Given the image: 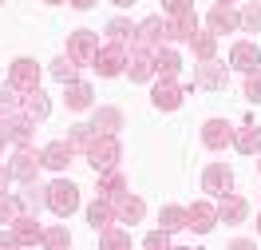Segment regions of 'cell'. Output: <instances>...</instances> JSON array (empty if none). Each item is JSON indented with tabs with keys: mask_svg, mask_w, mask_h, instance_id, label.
<instances>
[{
	"mask_svg": "<svg viewBox=\"0 0 261 250\" xmlns=\"http://www.w3.org/2000/svg\"><path fill=\"white\" fill-rule=\"evenodd\" d=\"M83 151H87V163L95 167V171H111V167L119 163V155H123V147H119L115 135H95Z\"/></svg>",
	"mask_w": 261,
	"mask_h": 250,
	"instance_id": "6da1fadb",
	"label": "cell"
},
{
	"mask_svg": "<svg viewBox=\"0 0 261 250\" xmlns=\"http://www.w3.org/2000/svg\"><path fill=\"white\" fill-rule=\"evenodd\" d=\"M48 207H51V215L67 218L80 207V187L71 183V179H56V183L48 187Z\"/></svg>",
	"mask_w": 261,
	"mask_h": 250,
	"instance_id": "7a4b0ae2",
	"label": "cell"
},
{
	"mask_svg": "<svg viewBox=\"0 0 261 250\" xmlns=\"http://www.w3.org/2000/svg\"><path fill=\"white\" fill-rule=\"evenodd\" d=\"M95 52H99V32H71L67 36V60L80 67V64H95Z\"/></svg>",
	"mask_w": 261,
	"mask_h": 250,
	"instance_id": "3957f363",
	"label": "cell"
},
{
	"mask_svg": "<svg viewBox=\"0 0 261 250\" xmlns=\"http://www.w3.org/2000/svg\"><path fill=\"white\" fill-rule=\"evenodd\" d=\"M127 76L135 83H150L159 72H154V52L150 48H143V44H130V52H127Z\"/></svg>",
	"mask_w": 261,
	"mask_h": 250,
	"instance_id": "277c9868",
	"label": "cell"
},
{
	"mask_svg": "<svg viewBox=\"0 0 261 250\" xmlns=\"http://www.w3.org/2000/svg\"><path fill=\"white\" fill-rule=\"evenodd\" d=\"M8 83L16 87L20 96L36 92V87H40V64H36V60H28V56L12 60V67H8Z\"/></svg>",
	"mask_w": 261,
	"mask_h": 250,
	"instance_id": "5b68a950",
	"label": "cell"
},
{
	"mask_svg": "<svg viewBox=\"0 0 261 250\" xmlns=\"http://www.w3.org/2000/svg\"><path fill=\"white\" fill-rule=\"evenodd\" d=\"M99 72V76H107V80H111V76H123V72H127V48H123V44H103V48L95 52V64H91Z\"/></svg>",
	"mask_w": 261,
	"mask_h": 250,
	"instance_id": "8992f818",
	"label": "cell"
},
{
	"mask_svg": "<svg viewBox=\"0 0 261 250\" xmlns=\"http://www.w3.org/2000/svg\"><path fill=\"white\" fill-rule=\"evenodd\" d=\"M40 167H44V159H40L36 151L20 147L16 155H12V163H8V175L20 179V183H36V171H40Z\"/></svg>",
	"mask_w": 261,
	"mask_h": 250,
	"instance_id": "52a82bcc",
	"label": "cell"
},
{
	"mask_svg": "<svg viewBox=\"0 0 261 250\" xmlns=\"http://www.w3.org/2000/svg\"><path fill=\"white\" fill-rule=\"evenodd\" d=\"M182 96H186V87H182L178 80H154L150 103H154L159 111H174V107H182Z\"/></svg>",
	"mask_w": 261,
	"mask_h": 250,
	"instance_id": "ba28073f",
	"label": "cell"
},
{
	"mask_svg": "<svg viewBox=\"0 0 261 250\" xmlns=\"http://www.w3.org/2000/svg\"><path fill=\"white\" fill-rule=\"evenodd\" d=\"M229 187H233V171L226 163H210L202 171V191H210V195H229Z\"/></svg>",
	"mask_w": 261,
	"mask_h": 250,
	"instance_id": "9c48e42d",
	"label": "cell"
},
{
	"mask_svg": "<svg viewBox=\"0 0 261 250\" xmlns=\"http://www.w3.org/2000/svg\"><path fill=\"white\" fill-rule=\"evenodd\" d=\"M206 24H210V32H238L242 28V16H238V8L233 4H214L210 16H206Z\"/></svg>",
	"mask_w": 261,
	"mask_h": 250,
	"instance_id": "30bf717a",
	"label": "cell"
},
{
	"mask_svg": "<svg viewBox=\"0 0 261 250\" xmlns=\"http://www.w3.org/2000/svg\"><path fill=\"white\" fill-rule=\"evenodd\" d=\"M214 222H218V207L214 202H194V207H186V226L198 234H210Z\"/></svg>",
	"mask_w": 261,
	"mask_h": 250,
	"instance_id": "8fae6325",
	"label": "cell"
},
{
	"mask_svg": "<svg viewBox=\"0 0 261 250\" xmlns=\"http://www.w3.org/2000/svg\"><path fill=\"white\" fill-rule=\"evenodd\" d=\"M166 40V24H163V16H147L139 28H135V44H143V48H150V52H159V44Z\"/></svg>",
	"mask_w": 261,
	"mask_h": 250,
	"instance_id": "7c38bea8",
	"label": "cell"
},
{
	"mask_svg": "<svg viewBox=\"0 0 261 250\" xmlns=\"http://www.w3.org/2000/svg\"><path fill=\"white\" fill-rule=\"evenodd\" d=\"M229 64L249 76V72H257V67H261V48H257V44H249V40H242V44H233V52H229Z\"/></svg>",
	"mask_w": 261,
	"mask_h": 250,
	"instance_id": "4fadbf2b",
	"label": "cell"
},
{
	"mask_svg": "<svg viewBox=\"0 0 261 250\" xmlns=\"http://www.w3.org/2000/svg\"><path fill=\"white\" fill-rule=\"evenodd\" d=\"M115 222H143V215H147V202L143 199H135V195H123V199H115Z\"/></svg>",
	"mask_w": 261,
	"mask_h": 250,
	"instance_id": "5bb4252c",
	"label": "cell"
},
{
	"mask_svg": "<svg viewBox=\"0 0 261 250\" xmlns=\"http://www.w3.org/2000/svg\"><path fill=\"white\" fill-rule=\"evenodd\" d=\"M202 143H206V147H214V151L229 147V143H233V127H229L226 119H210V123L202 127Z\"/></svg>",
	"mask_w": 261,
	"mask_h": 250,
	"instance_id": "9a60e30c",
	"label": "cell"
},
{
	"mask_svg": "<svg viewBox=\"0 0 261 250\" xmlns=\"http://www.w3.org/2000/svg\"><path fill=\"white\" fill-rule=\"evenodd\" d=\"M71 155H75V147H71L67 139H56V143H48V147L40 151L44 167H51V171H64V167L71 163Z\"/></svg>",
	"mask_w": 261,
	"mask_h": 250,
	"instance_id": "2e32d148",
	"label": "cell"
},
{
	"mask_svg": "<svg viewBox=\"0 0 261 250\" xmlns=\"http://www.w3.org/2000/svg\"><path fill=\"white\" fill-rule=\"evenodd\" d=\"M194 87H226V64H218V60H202V67H198L194 76Z\"/></svg>",
	"mask_w": 261,
	"mask_h": 250,
	"instance_id": "e0dca14e",
	"label": "cell"
},
{
	"mask_svg": "<svg viewBox=\"0 0 261 250\" xmlns=\"http://www.w3.org/2000/svg\"><path fill=\"white\" fill-rule=\"evenodd\" d=\"M198 32V16L194 12H174L166 20V40H190Z\"/></svg>",
	"mask_w": 261,
	"mask_h": 250,
	"instance_id": "ac0fdd59",
	"label": "cell"
},
{
	"mask_svg": "<svg viewBox=\"0 0 261 250\" xmlns=\"http://www.w3.org/2000/svg\"><path fill=\"white\" fill-rule=\"evenodd\" d=\"M245 215H249V202L242 199V195H222V202H218V218L222 222H245Z\"/></svg>",
	"mask_w": 261,
	"mask_h": 250,
	"instance_id": "d6986e66",
	"label": "cell"
},
{
	"mask_svg": "<svg viewBox=\"0 0 261 250\" xmlns=\"http://www.w3.org/2000/svg\"><path fill=\"white\" fill-rule=\"evenodd\" d=\"M8 231L16 234V242H20V246H36V242L44 238V231H40V222H36V215H20L16 222L8 226Z\"/></svg>",
	"mask_w": 261,
	"mask_h": 250,
	"instance_id": "ffe728a7",
	"label": "cell"
},
{
	"mask_svg": "<svg viewBox=\"0 0 261 250\" xmlns=\"http://www.w3.org/2000/svg\"><path fill=\"white\" fill-rule=\"evenodd\" d=\"M67 107H71V111H87V107H91V103H95V92H91V83H83V80H71L67 83Z\"/></svg>",
	"mask_w": 261,
	"mask_h": 250,
	"instance_id": "44dd1931",
	"label": "cell"
},
{
	"mask_svg": "<svg viewBox=\"0 0 261 250\" xmlns=\"http://www.w3.org/2000/svg\"><path fill=\"white\" fill-rule=\"evenodd\" d=\"M154 72H159V80H178L182 72V60L174 48H159L154 52Z\"/></svg>",
	"mask_w": 261,
	"mask_h": 250,
	"instance_id": "7402d4cb",
	"label": "cell"
},
{
	"mask_svg": "<svg viewBox=\"0 0 261 250\" xmlns=\"http://www.w3.org/2000/svg\"><path fill=\"white\" fill-rule=\"evenodd\" d=\"M119 127H123V111L119 107H99L95 119H91V131L95 135H115Z\"/></svg>",
	"mask_w": 261,
	"mask_h": 250,
	"instance_id": "603a6c76",
	"label": "cell"
},
{
	"mask_svg": "<svg viewBox=\"0 0 261 250\" xmlns=\"http://www.w3.org/2000/svg\"><path fill=\"white\" fill-rule=\"evenodd\" d=\"M127 195V179L119 175V171H103V179H99V199H107V202H115V199H123Z\"/></svg>",
	"mask_w": 261,
	"mask_h": 250,
	"instance_id": "cb8c5ba5",
	"label": "cell"
},
{
	"mask_svg": "<svg viewBox=\"0 0 261 250\" xmlns=\"http://www.w3.org/2000/svg\"><path fill=\"white\" fill-rule=\"evenodd\" d=\"M87 222L95 226V231H107V226H115V207L107 199H95L91 207H87Z\"/></svg>",
	"mask_w": 261,
	"mask_h": 250,
	"instance_id": "d4e9b609",
	"label": "cell"
},
{
	"mask_svg": "<svg viewBox=\"0 0 261 250\" xmlns=\"http://www.w3.org/2000/svg\"><path fill=\"white\" fill-rule=\"evenodd\" d=\"M20 111H24L28 119H48L51 103H48V96H44V92L36 87V92H28V96H24V103H20Z\"/></svg>",
	"mask_w": 261,
	"mask_h": 250,
	"instance_id": "484cf974",
	"label": "cell"
},
{
	"mask_svg": "<svg viewBox=\"0 0 261 250\" xmlns=\"http://www.w3.org/2000/svg\"><path fill=\"white\" fill-rule=\"evenodd\" d=\"M233 147L242 155H257L261 151V127H238L233 131Z\"/></svg>",
	"mask_w": 261,
	"mask_h": 250,
	"instance_id": "4316f807",
	"label": "cell"
},
{
	"mask_svg": "<svg viewBox=\"0 0 261 250\" xmlns=\"http://www.w3.org/2000/svg\"><path fill=\"white\" fill-rule=\"evenodd\" d=\"M20 207H24V215H40V207H48V187L28 183V191L20 195Z\"/></svg>",
	"mask_w": 261,
	"mask_h": 250,
	"instance_id": "83f0119b",
	"label": "cell"
},
{
	"mask_svg": "<svg viewBox=\"0 0 261 250\" xmlns=\"http://www.w3.org/2000/svg\"><path fill=\"white\" fill-rule=\"evenodd\" d=\"M190 48H194L198 60H214V52H218V36H214V32H194V36H190Z\"/></svg>",
	"mask_w": 261,
	"mask_h": 250,
	"instance_id": "f1b7e54d",
	"label": "cell"
},
{
	"mask_svg": "<svg viewBox=\"0 0 261 250\" xmlns=\"http://www.w3.org/2000/svg\"><path fill=\"white\" fill-rule=\"evenodd\" d=\"M99 246L103 250H130V234L119 231V226H107V231H99Z\"/></svg>",
	"mask_w": 261,
	"mask_h": 250,
	"instance_id": "f546056e",
	"label": "cell"
},
{
	"mask_svg": "<svg viewBox=\"0 0 261 250\" xmlns=\"http://www.w3.org/2000/svg\"><path fill=\"white\" fill-rule=\"evenodd\" d=\"M186 226V207H163V215H159V231H182Z\"/></svg>",
	"mask_w": 261,
	"mask_h": 250,
	"instance_id": "4dcf8cb0",
	"label": "cell"
},
{
	"mask_svg": "<svg viewBox=\"0 0 261 250\" xmlns=\"http://www.w3.org/2000/svg\"><path fill=\"white\" fill-rule=\"evenodd\" d=\"M40 242H44V250H67L71 246V234H67V226H48Z\"/></svg>",
	"mask_w": 261,
	"mask_h": 250,
	"instance_id": "1f68e13d",
	"label": "cell"
},
{
	"mask_svg": "<svg viewBox=\"0 0 261 250\" xmlns=\"http://www.w3.org/2000/svg\"><path fill=\"white\" fill-rule=\"evenodd\" d=\"M107 32H111V44H135V28H130V20H111L107 24Z\"/></svg>",
	"mask_w": 261,
	"mask_h": 250,
	"instance_id": "d6a6232c",
	"label": "cell"
},
{
	"mask_svg": "<svg viewBox=\"0 0 261 250\" xmlns=\"http://www.w3.org/2000/svg\"><path fill=\"white\" fill-rule=\"evenodd\" d=\"M20 215H24L20 199H12V195H4V191H0V222H8V226H12Z\"/></svg>",
	"mask_w": 261,
	"mask_h": 250,
	"instance_id": "836d02e7",
	"label": "cell"
},
{
	"mask_svg": "<svg viewBox=\"0 0 261 250\" xmlns=\"http://www.w3.org/2000/svg\"><path fill=\"white\" fill-rule=\"evenodd\" d=\"M238 16H242V28H249V32H261V4H245Z\"/></svg>",
	"mask_w": 261,
	"mask_h": 250,
	"instance_id": "e575fe53",
	"label": "cell"
},
{
	"mask_svg": "<svg viewBox=\"0 0 261 250\" xmlns=\"http://www.w3.org/2000/svg\"><path fill=\"white\" fill-rule=\"evenodd\" d=\"M91 139H95L91 123H75V127H71V139H67V143H71V147H87Z\"/></svg>",
	"mask_w": 261,
	"mask_h": 250,
	"instance_id": "d590c367",
	"label": "cell"
},
{
	"mask_svg": "<svg viewBox=\"0 0 261 250\" xmlns=\"http://www.w3.org/2000/svg\"><path fill=\"white\" fill-rule=\"evenodd\" d=\"M51 76H56L60 83H71V80H75V64L64 56V60H56V64H51Z\"/></svg>",
	"mask_w": 261,
	"mask_h": 250,
	"instance_id": "8d00e7d4",
	"label": "cell"
},
{
	"mask_svg": "<svg viewBox=\"0 0 261 250\" xmlns=\"http://www.w3.org/2000/svg\"><path fill=\"white\" fill-rule=\"evenodd\" d=\"M245 100L261 103V67H257V72H249V76H245Z\"/></svg>",
	"mask_w": 261,
	"mask_h": 250,
	"instance_id": "74e56055",
	"label": "cell"
},
{
	"mask_svg": "<svg viewBox=\"0 0 261 250\" xmlns=\"http://www.w3.org/2000/svg\"><path fill=\"white\" fill-rule=\"evenodd\" d=\"M143 250H170V234L166 231H154L143 238Z\"/></svg>",
	"mask_w": 261,
	"mask_h": 250,
	"instance_id": "f35d334b",
	"label": "cell"
},
{
	"mask_svg": "<svg viewBox=\"0 0 261 250\" xmlns=\"http://www.w3.org/2000/svg\"><path fill=\"white\" fill-rule=\"evenodd\" d=\"M0 250H24V246L16 242V234H12V231H0Z\"/></svg>",
	"mask_w": 261,
	"mask_h": 250,
	"instance_id": "ab89813d",
	"label": "cell"
},
{
	"mask_svg": "<svg viewBox=\"0 0 261 250\" xmlns=\"http://www.w3.org/2000/svg\"><path fill=\"white\" fill-rule=\"evenodd\" d=\"M166 12L174 16V12H190V0H166Z\"/></svg>",
	"mask_w": 261,
	"mask_h": 250,
	"instance_id": "60d3db41",
	"label": "cell"
},
{
	"mask_svg": "<svg viewBox=\"0 0 261 250\" xmlns=\"http://www.w3.org/2000/svg\"><path fill=\"white\" fill-rule=\"evenodd\" d=\"M229 250H257L253 242H245V238H238V242H229Z\"/></svg>",
	"mask_w": 261,
	"mask_h": 250,
	"instance_id": "b9f144b4",
	"label": "cell"
},
{
	"mask_svg": "<svg viewBox=\"0 0 261 250\" xmlns=\"http://www.w3.org/2000/svg\"><path fill=\"white\" fill-rule=\"evenodd\" d=\"M71 4H75V8H91L95 0H71Z\"/></svg>",
	"mask_w": 261,
	"mask_h": 250,
	"instance_id": "7bdbcfd3",
	"label": "cell"
},
{
	"mask_svg": "<svg viewBox=\"0 0 261 250\" xmlns=\"http://www.w3.org/2000/svg\"><path fill=\"white\" fill-rule=\"evenodd\" d=\"M111 4H119V8H127V4H135V0H111Z\"/></svg>",
	"mask_w": 261,
	"mask_h": 250,
	"instance_id": "ee69618b",
	"label": "cell"
},
{
	"mask_svg": "<svg viewBox=\"0 0 261 250\" xmlns=\"http://www.w3.org/2000/svg\"><path fill=\"white\" fill-rule=\"evenodd\" d=\"M44 4H64V0H44Z\"/></svg>",
	"mask_w": 261,
	"mask_h": 250,
	"instance_id": "f6af8a7d",
	"label": "cell"
},
{
	"mask_svg": "<svg viewBox=\"0 0 261 250\" xmlns=\"http://www.w3.org/2000/svg\"><path fill=\"white\" fill-rule=\"evenodd\" d=\"M170 250H190V246H170Z\"/></svg>",
	"mask_w": 261,
	"mask_h": 250,
	"instance_id": "bcb514c9",
	"label": "cell"
},
{
	"mask_svg": "<svg viewBox=\"0 0 261 250\" xmlns=\"http://www.w3.org/2000/svg\"><path fill=\"white\" fill-rule=\"evenodd\" d=\"M218 4H233V0H218Z\"/></svg>",
	"mask_w": 261,
	"mask_h": 250,
	"instance_id": "7dc6e473",
	"label": "cell"
},
{
	"mask_svg": "<svg viewBox=\"0 0 261 250\" xmlns=\"http://www.w3.org/2000/svg\"><path fill=\"white\" fill-rule=\"evenodd\" d=\"M257 234H261V218H257Z\"/></svg>",
	"mask_w": 261,
	"mask_h": 250,
	"instance_id": "c3c4849f",
	"label": "cell"
},
{
	"mask_svg": "<svg viewBox=\"0 0 261 250\" xmlns=\"http://www.w3.org/2000/svg\"><path fill=\"white\" fill-rule=\"evenodd\" d=\"M0 119H4V111H0Z\"/></svg>",
	"mask_w": 261,
	"mask_h": 250,
	"instance_id": "681fc988",
	"label": "cell"
},
{
	"mask_svg": "<svg viewBox=\"0 0 261 250\" xmlns=\"http://www.w3.org/2000/svg\"><path fill=\"white\" fill-rule=\"evenodd\" d=\"M257 167H261V159H257Z\"/></svg>",
	"mask_w": 261,
	"mask_h": 250,
	"instance_id": "f907efd6",
	"label": "cell"
},
{
	"mask_svg": "<svg viewBox=\"0 0 261 250\" xmlns=\"http://www.w3.org/2000/svg\"><path fill=\"white\" fill-rule=\"evenodd\" d=\"M0 4H4V0H0Z\"/></svg>",
	"mask_w": 261,
	"mask_h": 250,
	"instance_id": "816d5d0a",
	"label": "cell"
},
{
	"mask_svg": "<svg viewBox=\"0 0 261 250\" xmlns=\"http://www.w3.org/2000/svg\"><path fill=\"white\" fill-rule=\"evenodd\" d=\"M24 250H28V246H24Z\"/></svg>",
	"mask_w": 261,
	"mask_h": 250,
	"instance_id": "f5cc1de1",
	"label": "cell"
}]
</instances>
